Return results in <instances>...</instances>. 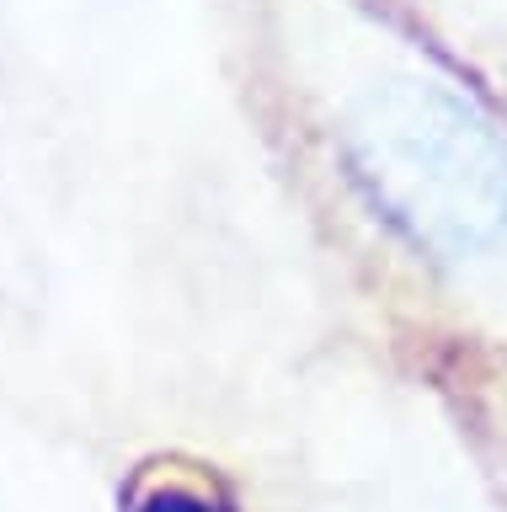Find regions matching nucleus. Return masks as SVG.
I'll return each mask as SVG.
<instances>
[{
    "mask_svg": "<svg viewBox=\"0 0 507 512\" xmlns=\"http://www.w3.org/2000/svg\"><path fill=\"white\" fill-rule=\"evenodd\" d=\"M123 512H230V507L209 480H193L177 470H150L123 496Z\"/></svg>",
    "mask_w": 507,
    "mask_h": 512,
    "instance_id": "nucleus-4",
    "label": "nucleus"
},
{
    "mask_svg": "<svg viewBox=\"0 0 507 512\" xmlns=\"http://www.w3.org/2000/svg\"><path fill=\"white\" fill-rule=\"evenodd\" d=\"M385 6H395L443 54H454L507 96V0H385Z\"/></svg>",
    "mask_w": 507,
    "mask_h": 512,
    "instance_id": "nucleus-2",
    "label": "nucleus"
},
{
    "mask_svg": "<svg viewBox=\"0 0 507 512\" xmlns=\"http://www.w3.org/2000/svg\"><path fill=\"white\" fill-rule=\"evenodd\" d=\"M235 86L358 294L507 363V96L385 0H230Z\"/></svg>",
    "mask_w": 507,
    "mask_h": 512,
    "instance_id": "nucleus-1",
    "label": "nucleus"
},
{
    "mask_svg": "<svg viewBox=\"0 0 507 512\" xmlns=\"http://www.w3.org/2000/svg\"><path fill=\"white\" fill-rule=\"evenodd\" d=\"M438 384L454 395L470 438L481 443L491 475L507 491V363H433Z\"/></svg>",
    "mask_w": 507,
    "mask_h": 512,
    "instance_id": "nucleus-3",
    "label": "nucleus"
}]
</instances>
